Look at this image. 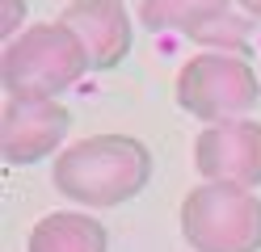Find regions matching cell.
Returning <instances> with one entry per match:
<instances>
[{
	"instance_id": "cell-5",
	"label": "cell",
	"mask_w": 261,
	"mask_h": 252,
	"mask_svg": "<svg viewBox=\"0 0 261 252\" xmlns=\"http://www.w3.org/2000/svg\"><path fill=\"white\" fill-rule=\"evenodd\" d=\"M72 130V109L59 97H5L0 109V151L5 164H38L55 156Z\"/></svg>"
},
{
	"instance_id": "cell-9",
	"label": "cell",
	"mask_w": 261,
	"mask_h": 252,
	"mask_svg": "<svg viewBox=\"0 0 261 252\" xmlns=\"http://www.w3.org/2000/svg\"><path fill=\"white\" fill-rule=\"evenodd\" d=\"M227 5L232 0H143L139 5V21L143 30H177V34H190L198 21H206V17L215 13H227Z\"/></svg>"
},
{
	"instance_id": "cell-2",
	"label": "cell",
	"mask_w": 261,
	"mask_h": 252,
	"mask_svg": "<svg viewBox=\"0 0 261 252\" xmlns=\"http://www.w3.org/2000/svg\"><path fill=\"white\" fill-rule=\"evenodd\" d=\"M93 67L89 46L68 21L25 25L5 42L0 55V84L9 97H59Z\"/></svg>"
},
{
	"instance_id": "cell-3",
	"label": "cell",
	"mask_w": 261,
	"mask_h": 252,
	"mask_svg": "<svg viewBox=\"0 0 261 252\" xmlns=\"http://www.w3.org/2000/svg\"><path fill=\"white\" fill-rule=\"evenodd\" d=\"M177 223L194 252H261V198L249 185H194L181 198Z\"/></svg>"
},
{
	"instance_id": "cell-8",
	"label": "cell",
	"mask_w": 261,
	"mask_h": 252,
	"mask_svg": "<svg viewBox=\"0 0 261 252\" xmlns=\"http://www.w3.org/2000/svg\"><path fill=\"white\" fill-rule=\"evenodd\" d=\"M25 252H110V231L93 214L51 210L30 227Z\"/></svg>"
},
{
	"instance_id": "cell-6",
	"label": "cell",
	"mask_w": 261,
	"mask_h": 252,
	"mask_svg": "<svg viewBox=\"0 0 261 252\" xmlns=\"http://www.w3.org/2000/svg\"><path fill=\"white\" fill-rule=\"evenodd\" d=\"M194 168L202 173V181L261 189V122L257 118L206 122L194 139Z\"/></svg>"
},
{
	"instance_id": "cell-10",
	"label": "cell",
	"mask_w": 261,
	"mask_h": 252,
	"mask_svg": "<svg viewBox=\"0 0 261 252\" xmlns=\"http://www.w3.org/2000/svg\"><path fill=\"white\" fill-rule=\"evenodd\" d=\"M186 38L202 42L211 50L223 46V50H232V55H236V46L249 42V21H244V17H232V13H215V17H206V21H198Z\"/></svg>"
},
{
	"instance_id": "cell-4",
	"label": "cell",
	"mask_w": 261,
	"mask_h": 252,
	"mask_svg": "<svg viewBox=\"0 0 261 252\" xmlns=\"http://www.w3.org/2000/svg\"><path fill=\"white\" fill-rule=\"evenodd\" d=\"M173 97L198 122H232V118H249V109L261 101V80L249 55L202 50L181 63Z\"/></svg>"
},
{
	"instance_id": "cell-7",
	"label": "cell",
	"mask_w": 261,
	"mask_h": 252,
	"mask_svg": "<svg viewBox=\"0 0 261 252\" xmlns=\"http://www.w3.org/2000/svg\"><path fill=\"white\" fill-rule=\"evenodd\" d=\"M59 21H68L89 46L93 72H110L130 55L135 30H130V13L122 0H72Z\"/></svg>"
},
{
	"instance_id": "cell-12",
	"label": "cell",
	"mask_w": 261,
	"mask_h": 252,
	"mask_svg": "<svg viewBox=\"0 0 261 252\" xmlns=\"http://www.w3.org/2000/svg\"><path fill=\"white\" fill-rule=\"evenodd\" d=\"M236 5L244 9V17H253V21H261V0H236Z\"/></svg>"
},
{
	"instance_id": "cell-1",
	"label": "cell",
	"mask_w": 261,
	"mask_h": 252,
	"mask_svg": "<svg viewBox=\"0 0 261 252\" xmlns=\"http://www.w3.org/2000/svg\"><path fill=\"white\" fill-rule=\"evenodd\" d=\"M152 168V147L135 134H85L55 156L51 181L76 206L110 210L148 189Z\"/></svg>"
},
{
	"instance_id": "cell-11",
	"label": "cell",
	"mask_w": 261,
	"mask_h": 252,
	"mask_svg": "<svg viewBox=\"0 0 261 252\" xmlns=\"http://www.w3.org/2000/svg\"><path fill=\"white\" fill-rule=\"evenodd\" d=\"M25 30V0H0V38H17Z\"/></svg>"
}]
</instances>
